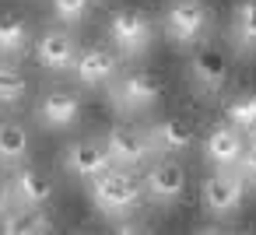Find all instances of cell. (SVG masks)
<instances>
[{"label":"cell","instance_id":"9c48e42d","mask_svg":"<svg viewBox=\"0 0 256 235\" xmlns=\"http://www.w3.org/2000/svg\"><path fill=\"white\" fill-rule=\"evenodd\" d=\"M64 168L78 179H95L102 172L112 168V158H109V148L102 137H78L64 148Z\"/></svg>","mask_w":256,"mask_h":235},{"label":"cell","instance_id":"6da1fadb","mask_svg":"<svg viewBox=\"0 0 256 235\" xmlns=\"http://www.w3.org/2000/svg\"><path fill=\"white\" fill-rule=\"evenodd\" d=\"M92 204L98 207V214H130L140 200H144V179L134 176V168H109L102 176H95L88 182Z\"/></svg>","mask_w":256,"mask_h":235},{"label":"cell","instance_id":"30bf717a","mask_svg":"<svg viewBox=\"0 0 256 235\" xmlns=\"http://www.w3.org/2000/svg\"><path fill=\"white\" fill-rule=\"evenodd\" d=\"M186 193V168L179 158H158L151 162L148 176H144V196L154 204H176Z\"/></svg>","mask_w":256,"mask_h":235},{"label":"cell","instance_id":"cb8c5ba5","mask_svg":"<svg viewBox=\"0 0 256 235\" xmlns=\"http://www.w3.org/2000/svg\"><path fill=\"white\" fill-rule=\"evenodd\" d=\"M242 168L256 179V137H246V151H242Z\"/></svg>","mask_w":256,"mask_h":235},{"label":"cell","instance_id":"7a4b0ae2","mask_svg":"<svg viewBox=\"0 0 256 235\" xmlns=\"http://www.w3.org/2000/svg\"><path fill=\"white\" fill-rule=\"evenodd\" d=\"M106 32H109V42L116 46L120 56H140L154 42V18L148 11L126 4V8H116L109 14Z\"/></svg>","mask_w":256,"mask_h":235},{"label":"cell","instance_id":"2e32d148","mask_svg":"<svg viewBox=\"0 0 256 235\" xmlns=\"http://www.w3.org/2000/svg\"><path fill=\"white\" fill-rule=\"evenodd\" d=\"M151 140H154V148H162V151H168V154H182V151L193 148V126H190V120H182V116H165V120L154 123Z\"/></svg>","mask_w":256,"mask_h":235},{"label":"cell","instance_id":"ba28073f","mask_svg":"<svg viewBox=\"0 0 256 235\" xmlns=\"http://www.w3.org/2000/svg\"><path fill=\"white\" fill-rule=\"evenodd\" d=\"M242 193H246V186H242V176H238L235 168H218V172L207 176L204 186H200L204 210L214 214V218H228V214H235L238 204H242Z\"/></svg>","mask_w":256,"mask_h":235},{"label":"cell","instance_id":"9a60e30c","mask_svg":"<svg viewBox=\"0 0 256 235\" xmlns=\"http://www.w3.org/2000/svg\"><path fill=\"white\" fill-rule=\"evenodd\" d=\"M32 28L22 14L14 11H0V60H18L32 46Z\"/></svg>","mask_w":256,"mask_h":235},{"label":"cell","instance_id":"ffe728a7","mask_svg":"<svg viewBox=\"0 0 256 235\" xmlns=\"http://www.w3.org/2000/svg\"><path fill=\"white\" fill-rule=\"evenodd\" d=\"M224 123H232L242 137H256V92H238L224 106Z\"/></svg>","mask_w":256,"mask_h":235},{"label":"cell","instance_id":"3957f363","mask_svg":"<svg viewBox=\"0 0 256 235\" xmlns=\"http://www.w3.org/2000/svg\"><path fill=\"white\" fill-rule=\"evenodd\" d=\"M162 28L176 46H200L210 28L207 0H168L162 11Z\"/></svg>","mask_w":256,"mask_h":235},{"label":"cell","instance_id":"603a6c76","mask_svg":"<svg viewBox=\"0 0 256 235\" xmlns=\"http://www.w3.org/2000/svg\"><path fill=\"white\" fill-rule=\"evenodd\" d=\"M116 235H158V232H154V224L130 218V221H120V224H116Z\"/></svg>","mask_w":256,"mask_h":235},{"label":"cell","instance_id":"8fae6325","mask_svg":"<svg viewBox=\"0 0 256 235\" xmlns=\"http://www.w3.org/2000/svg\"><path fill=\"white\" fill-rule=\"evenodd\" d=\"M78 116H81V95L74 88H64V84L42 92V98L36 106V120L46 130H67L78 123Z\"/></svg>","mask_w":256,"mask_h":235},{"label":"cell","instance_id":"277c9868","mask_svg":"<svg viewBox=\"0 0 256 235\" xmlns=\"http://www.w3.org/2000/svg\"><path fill=\"white\" fill-rule=\"evenodd\" d=\"M165 84L158 74L151 70H126V74H116V81L109 84V102L116 112L130 116V112H144L151 109L158 98H162Z\"/></svg>","mask_w":256,"mask_h":235},{"label":"cell","instance_id":"7402d4cb","mask_svg":"<svg viewBox=\"0 0 256 235\" xmlns=\"http://www.w3.org/2000/svg\"><path fill=\"white\" fill-rule=\"evenodd\" d=\"M92 4L95 0H50V8H53V18L67 28L81 25L88 14H92Z\"/></svg>","mask_w":256,"mask_h":235},{"label":"cell","instance_id":"4fadbf2b","mask_svg":"<svg viewBox=\"0 0 256 235\" xmlns=\"http://www.w3.org/2000/svg\"><path fill=\"white\" fill-rule=\"evenodd\" d=\"M242 151H246V137L232 123H214L204 134V158L214 168H235V165H242Z\"/></svg>","mask_w":256,"mask_h":235},{"label":"cell","instance_id":"5b68a950","mask_svg":"<svg viewBox=\"0 0 256 235\" xmlns=\"http://www.w3.org/2000/svg\"><path fill=\"white\" fill-rule=\"evenodd\" d=\"M190 78H193L200 95L218 98L228 88V78H232V64H228L224 50L214 46V42H200L190 56Z\"/></svg>","mask_w":256,"mask_h":235},{"label":"cell","instance_id":"5bb4252c","mask_svg":"<svg viewBox=\"0 0 256 235\" xmlns=\"http://www.w3.org/2000/svg\"><path fill=\"white\" fill-rule=\"evenodd\" d=\"M11 190H14V200L22 207H42L53 196V179L39 165H18L11 176Z\"/></svg>","mask_w":256,"mask_h":235},{"label":"cell","instance_id":"52a82bcc","mask_svg":"<svg viewBox=\"0 0 256 235\" xmlns=\"http://www.w3.org/2000/svg\"><path fill=\"white\" fill-rule=\"evenodd\" d=\"M102 140H106L109 158H112L116 168H137V165H144V162L154 154L151 134H144V130H137V126H130V123L112 126Z\"/></svg>","mask_w":256,"mask_h":235},{"label":"cell","instance_id":"484cf974","mask_svg":"<svg viewBox=\"0 0 256 235\" xmlns=\"http://www.w3.org/2000/svg\"><path fill=\"white\" fill-rule=\"evenodd\" d=\"M196 235H228L224 228H214V224H204V228H196Z\"/></svg>","mask_w":256,"mask_h":235},{"label":"cell","instance_id":"d4e9b609","mask_svg":"<svg viewBox=\"0 0 256 235\" xmlns=\"http://www.w3.org/2000/svg\"><path fill=\"white\" fill-rule=\"evenodd\" d=\"M11 204H14V190H11V182H8V179H0V218L11 210Z\"/></svg>","mask_w":256,"mask_h":235},{"label":"cell","instance_id":"d6986e66","mask_svg":"<svg viewBox=\"0 0 256 235\" xmlns=\"http://www.w3.org/2000/svg\"><path fill=\"white\" fill-rule=\"evenodd\" d=\"M232 42L242 53L256 50V0H235V8H232Z\"/></svg>","mask_w":256,"mask_h":235},{"label":"cell","instance_id":"7c38bea8","mask_svg":"<svg viewBox=\"0 0 256 235\" xmlns=\"http://www.w3.org/2000/svg\"><path fill=\"white\" fill-rule=\"evenodd\" d=\"M120 74V56L109 46H81L78 60H74V78L84 88H102L112 84Z\"/></svg>","mask_w":256,"mask_h":235},{"label":"cell","instance_id":"ac0fdd59","mask_svg":"<svg viewBox=\"0 0 256 235\" xmlns=\"http://www.w3.org/2000/svg\"><path fill=\"white\" fill-rule=\"evenodd\" d=\"M32 134L18 120H0V162L4 165H22L28 158Z\"/></svg>","mask_w":256,"mask_h":235},{"label":"cell","instance_id":"83f0119b","mask_svg":"<svg viewBox=\"0 0 256 235\" xmlns=\"http://www.w3.org/2000/svg\"><path fill=\"white\" fill-rule=\"evenodd\" d=\"M242 235H256V228H249V232H242Z\"/></svg>","mask_w":256,"mask_h":235},{"label":"cell","instance_id":"e0dca14e","mask_svg":"<svg viewBox=\"0 0 256 235\" xmlns=\"http://www.w3.org/2000/svg\"><path fill=\"white\" fill-rule=\"evenodd\" d=\"M53 221L42 207H14L0 221V235H50Z\"/></svg>","mask_w":256,"mask_h":235},{"label":"cell","instance_id":"4316f807","mask_svg":"<svg viewBox=\"0 0 256 235\" xmlns=\"http://www.w3.org/2000/svg\"><path fill=\"white\" fill-rule=\"evenodd\" d=\"M70 235H95V232H84V228H81V232H70Z\"/></svg>","mask_w":256,"mask_h":235},{"label":"cell","instance_id":"8992f818","mask_svg":"<svg viewBox=\"0 0 256 235\" xmlns=\"http://www.w3.org/2000/svg\"><path fill=\"white\" fill-rule=\"evenodd\" d=\"M81 46H78V36L74 28L67 25H50L36 36V60L53 70V74H64V70H74V60H78Z\"/></svg>","mask_w":256,"mask_h":235},{"label":"cell","instance_id":"44dd1931","mask_svg":"<svg viewBox=\"0 0 256 235\" xmlns=\"http://www.w3.org/2000/svg\"><path fill=\"white\" fill-rule=\"evenodd\" d=\"M28 95V78L14 60H0V106H18Z\"/></svg>","mask_w":256,"mask_h":235}]
</instances>
